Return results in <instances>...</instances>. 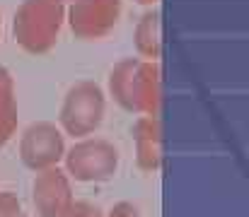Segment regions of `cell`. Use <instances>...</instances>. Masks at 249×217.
<instances>
[{"label":"cell","mask_w":249,"mask_h":217,"mask_svg":"<svg viewBox=\"0 0 249 217\" xmlns=\"http://www.w3.org/2000/svg\"><path fill=\"white\" fill-rule=\"evenodd\" d=\"M66 162L75 181H107L116 171L119 152L104 140H83L68 152Z\"/></svg>","instance_id":"obj_1"},{"label":"cell","mask_w":249,"mask_h":217,"mask_svg":"<svg viewBox=\"0 0 249 217\" xmlns=\"http://www.w3.org/2000/svg\"><path fill=\"white\" fill-rule=\"evenodd\" d=\"M102 114H104L102 92L94 84H78L75 89H71L66 99L61 121L68 133L87 135L102 123Z\"/></svg>","instance_id":"obj_2"},{"label":"cell","mask_w":249,"mask_h":217,"mask_svg":"<svg viewBox=\"0 0 249 217\" xmlns=\"http://www.w3.org/2000/svg\"><path fill=\"white\" fill-rule=\"evenodd\" d=\"M22 162L32 169H51L63 157V135L51 123H34L22 135Z\"/></svg>","instance_id":"obj_3"},{"label":"cell","mask_w":249,"mask_h":217,"mask_svg":"<svg viewBox=\"0 0 249 217\" xmlns=\"http://www.w3.org/2000/svg\"><path fill=\"white\" fill-rule=\"evenodd\" d=\"M34 205L41 217H66L73 208L68 181L58 169H46L34 184Z\"/></svg>","instance_id":"obj_4"},{"label":"cell","mask_w":249,"mask_h":217,"mask_svg":"<svg viewBox=\"0 0 249 217\" xmlns=\"http://www.w3.org/2000/svg\"><path fill=\"white\" fill-rule=\"evenodd\" d=\"M0 217H22L19 203L10 193H0Z\"/></svg>","instance_id":"obj_5"},{"label":"cell","mask_w":249,"mask_h":217,"mask_svg":"<svg viewBox=\"0 0 249 217\" xmlns=\"http://www.w3.org/2000/svg\"><path fill=\"white\" fill-rule=\"evenodd\" d=\"M66 217H99V215H94L92 208H75V205H73L71 213H68Z\"/></svg>","instance_id":"obj_6"}]
</instances>
